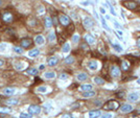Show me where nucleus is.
<instances>
[{
  "label": "nucleus",
  "instance_id": "obj_1",
  "mask_svg": "<svg viewBox=\"0 0 140 118\" xmlns=\"http://www.w3.org/2000/svg\"><path fill=\"white\" fill-rule=\"evenodd\" d=\"M119 102L117 101L115 99H110L108 100L107 102L105 103L104 106H102V109H104L105 111H115L117 109L119 108Z\"/></svg>",
  "mask_w": 140,
  "mask_h": 118
},
{
  "label": "nucleus",
  "instance_id": "obj_2",
  "mask_svg": "<svg viewBox=\"0 0 140 118\" xmlns=\"http://www.w3.org/2000/svg\"><path fill=\"white\" fill-rule=\"evenodd\" d=\"M122 4H123L125 8H129L131 11H134L138 7V3L136 1H134V0H125V1L122 2Z\"/></svg>",
  "mask_w": 140,
  "mask_h": 118
},
{
  "label": "nucleus",
  "instance_id": "obj_3",
  "mask_svg": "<svg viewBox=\"0 0 140 118\" xmlns=\"http://www.w3.org/2000/svg\"><path fill=\"white\" fill-rule=\"evenodd\" d=\"M110 75L113 79H117L120 76V68L116 65H113L110 67Z\"/></svg>",
  "mask_w": 140,
  "mask_h": 118
},
{
  "label": "nucleus",
  "instance_id": "obj_4",
  "mask_svg": "<svg viewBox=\"0 0 140 118\" xmlns=\"http://www.w3.org/2000/svg\"><path fill=\"white\" fill-rule=\"evenodd\" d=\"M28 112H29V114H31V115H38V114H40V112H41V107L38 105H30L29 107H28Z\"/></svg>",
  "mask_w": 140,
  "mask_h": 118
},
{
  "label": "nucleus",
  "instance_id": "obj_5",
  "mask_svg": "<svg viewBox=\"0 0 140 118\" xmlns=\"http://www.w3.org/2000/svg\"><path fill=\"white\" fill-rule=\"evenodd\" d=\"M59 20H60V23L63 25V26H68V25L70 24V18L66 15H64V14H62V15H60L59 17Z\"/></svg>",
  "mask_w": 140,
  "mask_h": 118
},
{
  "label": "nucleus",
  "instance_id": "obj_6",
  "mask_svg": "<svg viewBox=\"0 0 140 118\" xmlns=\"http://www.w3.org/2000/svg\"><path fill=\"white\" fill-rule=\"evenodd\" d=\"M83 25H84L85 28H87V29H90V28L93 27V21L92 19L89 18V17H86V18L84 19V21H83Z\"/></svg>",
  "mask_w": 140,
  "mask_h": 118
},
{
  "label": "nucleus",
  "instance_id": "obj_7",
  "mask_svg": "<svg viewBox=\"0 0 140 118\" xmlns=\"http://www.w3.org/2000/svg\"><path fill=\"white\" fill-rule=\"evenodd\" d=\"M119 107H120V111L122 113H130V112L133 111V107L129 103H124V105H121Z\"/></svg>",
  "mask_w": 140,
  "mask_h": 118
},
{
  "label": "nucleus",
  "instance_id": "obj_8",
  "mask_svg": "<svg viewBox=\"0 0 140 118\" xmlns=\"http://www.w3.org/2000/svg\"><path fill=\"white\" fill-rule=\"evenodd\" d=\"M2 92H3V94L6 96H13L17 93V90H16V88H5Z\"/></svg>",
  "mask_w": 140,
  "mask_h": 118
},
{
  "label": "nucleus",
  "instance_id": "obj_9",
  "mask_svg": "<svg viewBox=\"0 0 140 118\" xmlns=\"http://www.w3.org/2000/svg\"><path fill=\"white\" fill-rule=\"evenodd\" d=\"M85 41L87 44H89V45H92L95 43V38H94L93 36H91L90 34H85Z\"/></svg>",
  "mask_w": 140,
  "mask_h": 118
},
{
  "label": "nucleus",
  "instance_id": "obj_10",
  "mask_svg": "<svg viewBox=\"0 0 140 118\" xmlns=\"http://www.w3.org/2000/svg\"><path fill=\"white\" fill-rule=\"evenodd\" d=\"M20 44H21L22 48H28L29 46H31V44H33V41H31L30 39H23L20 42Z\"/></svg>",
  "mask_w": 140,
  "mask_h": 118
},
{
  "label": "nucleus",
  "instance_id": "obj_11",
  "mask_svg": "<svg viewBox=\"0 0 140 118\" xmlns=\"http://www.w3.org/2000/svg\"><path fill=\"white\" fill-rule=\"evenodd\" d=\"M130 66H131V63L129 62V60L128 61L123 60V61L120 62V67H121L122 70H124V71H128L129 69H130Z\"/></svg>",
  "mask_w": 140,
  "mask_h": 118
},
{
  "label": "nucleus",
  "instance_id": "obj_12",
  "mask_svg": "<svg viewBox=\"0 0 140 118\" xmlns=\"http://www.w3.org/2000/svg\"><path fill=\"white\" fill-rule=\"evenodd\" d=\"M59 63V59L58 57H56V56H51L48 59V61H47V64L51 66V67H53V66H56V64Z\"/></svg>",
  "mask_w": 140,
  "mask_h": 118
},
{
  "label": "nucleus",
  "instance_id": "obj_13",
  "mask_svg": "<svg viewBox=\"0 0 140 118\" xmlns=\"http://www.w3.org/2000/svg\"><path fill=\"white\" fill-rule=\"evenodd\" d=\"M138 98H139V94L138 93H135V92L129 94V96H128V99L130 100V101H132V102L137 101V100H138Z\"/></svg>",
  "mask_w": 140,
  "mask_h": 118
},
{
  "label": "nucleus",
  "instance_id": "obj_14",
  "mask_svg": "<svg viewBox=\"0 0 140 118\" xmlns=\"http://www.w3.org/2000/svg\"><path fill=\"white\" fill-rule=\"evenodd\" d=\"M39 54H40V50L38 48H34V49L28 51V56L29 57H36V56H38Z\"/></svg>",
  "mask_w": 140,
  "mask_h": 118
},
{
  "label": "nucleus",
  "instance_id": "obj_15",
  "mask_svg": "<svg viewBox=\"0 0 140 118\" xmlns=\"http://www.w3.org/2000/svg\"><path fill=\"white\" fill-rule=\"evenodd\" d=\"M101 111L99 110H94L89 112V118H98L101 117Z\"/></svg>",
  "mask_w": 140,
  "mask_h": 118
},
{
  "label": "nucleus",
  "instance_id": "obj_16",
  "mask_svg": "<svg viewBox=\"0 0 140 118\" xmlns=\"http://www.w3.org/2000/svg\"><path fill=\"white\" fill-rule=\"evenodd\" d=\"M35 42H36V44H38V45H43L45 43L44 37L41 36V34H38V36L35 38Z\"/></svg>",
  "mask_w": 140,
  "mask_h": 118
},
{
  "label": "nucleus",
  "instance_id": "obj_17",
  "mask_svg": "<svg viewBox=\"0 0 140 118\" xmlns=\"http://www.w3.org/2000/svg\"><path fill=\"white\" fill-rule=\"evenodd\" d=\"M44 77L46 79H53L56 77V72H53V71H48V72H45L44 73Z\"/></svg>",
  "mask_w": 140,
  "mask_h": 118
},
{
  "label": "nucleus",
  "instance_id": "obj_18",
  "mask_svg": "<svg viewBox=\"0 0 140 118\" xmlns=\"http://www.w3.org/2000/svg\"><path fill=\"white\" fill-rule=\"evenodd\" d=\"M88 67H89L90 70H96V69H97V62H96L95 60H92V61L89 62Z\"/></svg>",
  "mask_w": 140,
  "mask_h": 118
},
{
  "label": "nucleus",
  "instance_id": "obj_19",
  "mask_svg": "<svg viewBox=\"0 0 140 118\" xmlns=\"http://www.w3.org/2000/svg\"><path fill=\"white\" fill-rule=\"evenodd\" d=\"M5 103L8 106H17V105H19V100L16 98H11V99L5 100Z\"/></svg>",
  "mask_w": 140,
  "mask_h": 118
},
{
  "label": "nucleus",
  "instance_id": "obj_20",
  "mask_svg": "<svg viewBox=\"0 0 140 118\" xmlns=\"http://www.w3.org/2000/svg\"><path fill=\"white\" fill-rule=\"evenodd\" d=\"M95 94H96V92H94V91H92V90H90V91H84V92H83V96H84V97H87V98L95 96Z\"/></svg>",
  "mask_w": 140,
  "mask_h": 118
},
{
  "label": "nucleus",
  "instance_id": "obj_21",
  "mask_svg": "<svg viewBox=\"0 0 140 118\" xmlns=\"http://www.w3.org/2000/svg\"><path fill=\"white\" fill-rule=\"evenodd\" d=\"M26 73L28 74V75H37L38 74V69L31 67V68H28L26 70Z\"/></svg>",
  "mask_w": 140,
  "mask_h": 118
},
{
  "label": "nucleus",
  "instance_id": "obj_22",
  "mask_svg": "<svg viewBox=\"0 0 140 118\" xmlns=\"http://www.w3.org/2000/svg\"><path fill=\"white\" fill-rule=\"evenodd\" d=\"M47 91H48V87H46V86H40V87L37 88V92L38 93L45 94V93H47Z\"/></svg>",
  "mask_w": 140,
  "mask_h": 118
},
{
  "label": "nucleus",
  "instance_id": "obj_23",
  "mask_svg": "<svg viewBox=\"0 0 140 118\" xmlns=\"http://www.w3.org/2000/svg\"><path fill=\"white\" fill-rule=\"evenodd\" d=\"M15 68L17 69V70H22V69H24V67H25V63H23V62H16L15 63Z\"/></svg>",
  "mask_w": 140,
  "mask_h": 118
},
{
  "label": "nucleus",
  "instance_id": "obj_24",
  "mask_svg": "<svg viewBox=\"0 0 140 118\" xmlns=\"http://www.w3.org/2000/svg\"><path fill=\"white\" fill-rule=\"evenodd\" d=\"M52 25H53L52 19H51L50 17H46V18H45V26H46L47 28H50Z\"/></svg>",
  "mask_w": 140,
  "mask_h": 118
},
{
  "label": "nucleus",
  "instance_id": "obj_25",
  "mask_svg": "<svg viewBox=\"0 0 140 118\" xmlns=\"http://www.w3.org/2000/svg\"><path fill=\"white\" fill-rule=\"evenodd\" d=\"M3 20L5 22H11L13 20V16H12V14H10V13H5L4 15H3Z\"/></svg>",
  "mask_w": 140,
  "mask_h": 118
},
{
  "label": "nucleus",
  "instance_id": "obj_26",
  "mask_svg": "<svg viewBox=\"0 0 140 118\" xmlns=\"http://www.w3.org/2000/svg\"><path fill=\"white\" fill-rule=\"evenodd\" d=\"M93 80H94V83H95V84H97V85H104L105 84V79H101V77H99V76L94 77Z\"/></svg>",
  "mask_w": 140,
  "mask_h": 118
},
{
  "label": "nucleus",
  "instance_id": "obj_27",
  "mask_svg": "<svg viewBox=\"0 0 140 118\" xmlns=\"http://www.w3.org/2000/svg\"><path fill=\"white\" fill-rule=\"evenodd\" d=\"M76 77H78V79L79 80V82H83V80H86L87 79L88 75L86 73H78V75H76Z\"/></svg>",
  "mask_w": 140,
  "mask_h": 118
},
{
  "label": "nucleus",
  "instance_id": "obj_28",
  "mask_svg": "<svg viewBox=\"0 0 140 118\" xmlns=\"http://www.w3.org/2000/svg\"><path fill=\"white\" fill-rule=\"evenodd\" d=\"M81 89L83 91H90L92 90V85H89V84H84L81 86Z\"/></svg>",
  "mask_w": 140,
  "mask_h": 118
},
{
  "label": "nucleus",
  "instance_id": "obj_29",
  "mask_svg": "<svg viewBox=\"0 0 140 118\" xmlns=\"http://www.w3.org/2000/svg\"><path fill=\"white\" fill-rule=\"evenodd\" d=\"M13 50H14V52L17 53V54H22V53H23V48H22V47H17V46H14Z\"/></svg>",
  "mask_w": 140,
  "mask_h": 118
},
{
  "label": "nucleus",
  "instance_id": "obj_30",
  "mask_svg": "<svg viewBox=\"0 0 140 118\" xmlns=\"http://www.w3.org/2000/svg\"><path fill=\"white\" fill-rule=\"evenodd\" d=\"M56 33H53V31H51V33L48 34V41L49 42H55L56 41Z\"/></svg>",
  "mask_w": 140,
  "mask_h": 118
},
{
  "label": "nucleus",
  "instance_id": "obj_31",
  "mask_svg": "<svg viewBox=\"0 0 140 118\" xmlns=\"http://www.w3.org/2000/svg\"><path fill=\"white\" fill-rule=\"evenodd\" d=\"M62 50H63V52H69L70 51V44L69 43H65L62 47Z\"/></svg>",
  "mask_w": 140,
  "mask_h": 118
},
{
  "label": "nucleus",
  "instance_id": "obj_32",
  "mask_svg": "<svg viewBox=\"0 0 140 118\" xmlns=\"http://www.w3.org/2000/svg\"><path fill=\"white\" fill-rule=\"evenodd\" d=\"M0 113H2V114H10V113H12V109H8V108H0Z\"/></svg>",
  "mask_w": 140,
  "mask_h": 118
},
{
  "label": "nucleus",
  "instance_id": "obj_33",
  "mask_svg": "<svg viewBox=\"0 0 140 118\" xmlns=\"http://www.w3.org/2000/svg\"><path fill=\"white\" fill-rule=\"evenodd\" d=\"M7 48V44L6 43H1L0 44V52H4Z\"/></svg>",
  "mask_w": 140,
  "mask_h": 118
},
{
  "label": "nucleus",
  "instance_id": "obj_34",
  "mask_svg": "<svg viewBox=\"0 0 140 118\" xmlns=\"http://www.w3.org/2000/svg\"><path fill=\"white\" fill-rule=\"evenodd\" d=\"M112 47L115 49L116 51H118V52H121L122 51V47L120 45H117V44H112Z\"/></svg>",
  "mask_w": 140,
  "mask_h": 118
},
{
  "label": "nucleus",
  "instance_id": "obj_35",
  "mask_svg": "<svg viewBox=\"0 0 140 118\" xmlns=\"http://www.w3.org/2000/svg\"><path fill=\"white\" fill-rule=\"evenodd\" d=\"M124 95H125V94H124V92L123 91H117L116 92V96H117V98H123V97H124Z\"/></svg>",
  "mask_w": 140,
  "mask_h": 118
},
{
  "label": "nucleus",
  "instance_id": "obj_36",
  "mask_svg": "<svg viewBox=\"0 0 140 118\" xmlns=\"http://www.w3.org/2000/svg\"><path fill=\"white\" fill-rule=\"evenodd\" d=\"M73 62H74L73 56H68V57H66V60H65V63H66V64H72Z\"/></svg>",
  "mask_w": 140,
  "mask_h": 118
},
{
  "label": "nucleus",
  "instance_id": "obj_37",
  "mask_svg": "<svg viewBox=\"0 0 140 118\" xmlns=\"http://www.w3.org/2000/svg\"><path fill=\"white\" fill-rule=\"evenodd\" d=\"M66 27H68V29H67V31L69 34H71V33H73V30H74V25L72 24V23H70L68 26H66Z\"/></svg>",
  "mask_w": 140,
  "mask_h": 118
},
{
  "label": "nucleus",
  "instance_id": "obj_38",
  "mask_svg": "<svg viewBox=\"0 0 140 118\" xmlns=\"http://www.w3.org/2000/svg\"><path fill=\"white\" fill-rule=\"evenodd\" d=\"M20 117H22V118H31L33 117V115L28 114V113H21L20 114Z\"/></svg>",
  "mask_w": 140,
  "mask_h": 118
},
{
  "label": "nucleus",
  "instance_id": "obj_39",
  "mask_svg": "<svg viewBox=\"0 0 140 118\" xmlns=\"http://www.w3.org/2000/svg\"><path fill=\"white\" fill-rule=\"evenodd\" d=\"M101 24H102V26H104V28L106 30H110V28L108 27V25H107V23H106V20L104 18H101Z\"/></svg>",
  "mask_w": 140,
  "mask_h": 118
},
{
  "label": "nucleus",
  "instance_id": "obj_40",
  "mask_svg": "<svg viewBox=\"0 0 140 118\" xmlns=\"http://www.w3.org/2000/svg\"><path fill=\"white\" fill-rule=\"evenodd\" d=\"M59 79H62V80L67 79H68V74H67V73H61V74H60V76H59Z\"/></svg>",
  "mask_w": 140,
  "mask_h": 118
},
{
  "label": "nucleus",
  "instance_id": "obj_41",
  "mask_svg": "<svg viewBox=\"0 0 140 118\" xmlns=\"http://www.w3.org/2000/svg\"><path fill=\"white\" fill-rule=\"evenodd\" d=\"M101 118H113V114L112 113H106L102 115Z\"/></svg>",
  "mask_w": 140,
  "mask_h": 118
},
{
  "label": "nucleus",
  "instance_id": "obj_42",
  "mask_svg": "<svg viewBox=\"0 0 140 118\" xmlns=\"http://www.w3.org/2000/svg\"><path fill=\"white\" fill-rule=\"evenodd\" d=\"M72 41L74 43H78L79 41V36H78V34H74V36L72 37Z\"/></svg>",
  "mask_w": 140,
  "mask_h": 118
},
{
  "label": "nucleus",
  "instance_id": "obj_43",
  "mask_svg": "<svg viewBox=\"0 0 140 118\" xmlns=\"http://www.w3.org/2000/svg\"><path fill=\"white\" fill-rule=\"evenodd\" d=\"M44 108H45V109H46V111H47V112H49V111H51V106H49V105H48V103H46V105H45V106H44Z\"/></svg>",
  "mask_w": 140,
  "mask_h": 118
},
{
  "label": "nucleus",
  "instance_id": "obj_44",
  "mask_svg": "<svg viewBox=\"0 0 140 118\" xmlns=\"http://www.w3.org/2000/svg\"><path fill=\"white\" fill-rule=\"evenodd\" d=\"M62 118H72V116H71L70 114H65L62 116Z\"/></svg>",
  "mask_w": 140,
  "mask_h": 118
},
{
  "label": "nucleus",
  "instance_id": "obj_45",
  "mask_svg": "<svg viewBox=\"0 0 140 118\" xmlns=\"http://www.w3.org/2000/svg\"><path fill=\"white\" fill-rule=\"evenodd\" d=\"M114 25H115V27H117V28H121V26H120V25H119L116 21H114Z\"/></svg>",
  "mask_w": 140,
  "mask_h": 118
},
{
  "label": "nucleus",
  "instance_id": "obj_46",
  "mask_svg": "<svg viewBox=\"0 0 140 118\" xmlns=\"http://www.w3.org/2000/svg\"><path fill=\"white\" fill-rule=\"evenodd\" d=\"M39 69H40V70H44V69H45V65H40L39 66Z\"/></svg>",
  "mask_w": 140,
  "mask_h": 118
},
{
  "label": "nucleus",
  "instance_id": "obj_47",
  "mask_svg": "<svg viewBox=\"0 0 140 118\" xmlns=\"http://www.w3.org/2000/svg\"><path fill=\"white\" fill-rule=\"evenodd\" d=\"M110 11H111V13H112V14H113V15H114V16H115V15H116V14H115V11H114V8H113V7H111V8H110Z\"/></svg>",
  "mask_w": 140,
  "mask_h": 118
},
{
  "label": "nucleus",
  "instance_id": "obj_48",
  "mask_svg": "<svg viewBox=\"0 0 140 118\" xmlns=\"http://www.w3.org/2000/svg\"><path fill=\"white\" fill-rule=\"evenodd\" d=\"M136 44H137V46H138V47L140 48V39L137 40V43H136Z\"/></svg>",
  "mask_w": 140,
  "mask_h": 118
},
{
  "label": "nucleus",
  "instance_id": "obj_49",
  "mask_svg": "<svg viewBox=\"0 0 140 118\" xmlns=\"http://www.w3.org/2000/svg\"><path fill=\"white\" fill-rule=\"evenodd\" d=\"M101 11L102 14H105V13H106V10H105L104 7H101Z\"/></svg>",
  "mask_w": 140,
  "mask_h": 118
},
{
  "label": "nucleus",
  "instance_id": "obj_50",
  "mask_svg": "<svg viewBox=\"0 0 140 118\" xmlns=\"http://www.w3.org/2000/svg\"><path fill=\"white\" fill-rule=\"evenodd\" d=\"M4 64V62H3V60H0V67H1L2 65Z\"/></svg>",
  "mask_w": 140,
  "mask_h": 118
},
{
  "label": "nucleus",
  "instance_id": "obj_51",
  "mask_svg": "<svg viewBox=\"0 0 140 118\" xmlns=\"http://www.w3.org/2000/svg\"><path fill=\"white\" fill-rule=\"evenodd\" d=\"M137 84H139V85H140V79H137Z\"/></svg>",
  "mask_w": 140,
  "mask_h": 118
},
{
  "label": "nucleus",
  "instance_id": "obj_52",
  "mask_svg": "<svg viewBox=\"0 0 140 118\" xmlns=\"http://www.w3.org/2000/svg\"><path fill=\"white\" fill-rule=\"evenodd\" d=\"M2 5V0H0V6Z\"/></svg>",
  "mask_w": 140,
  "mask_h": 118
},
{
  "label": "nucleus",
  "instance_id": "obj_53",
  "mask_svg": "<svg viewBox=\"0 0 140 118\" xmlns=\"http://www.w3.org/2000/svg\"><path fill=\"white\" fill-rule=\"evenodd\" d=\"M137 3H140V0H137Z\"/></svg>",
  "mask_w": 140,
  "mask_h": 118
}]
</instances>
